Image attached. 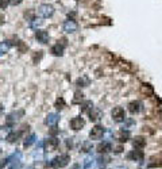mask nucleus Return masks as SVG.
<instances>
[{
	"label": "nucleus",
	"instance_id": "obj_1",
	"mask_svg": "<svg viewBox=\"0 0 162 169\" xmlns=\"http://www.w3.org/2000/svg\"><path fill=\"white\" fill-rule=\"evenodd\" d=\"M70 161V157H69L68 154H62V156H58V157H55L54 160L51 161V167L58 169V168H64L68 165V162Z\"/></svg>",
	"mask_w": 162,
	"mask_h": 169
},
{
	"label": "nucleus",
	"instance_id": "obj_2",
	"mask_svg": "<svg viewBox=\"0 0 162 169\" xmlns=\"http://www.w3.org/2000/svg\"><path fill=\"white\" fill-rule=\"evenodd\" d=\"M112 119L115 122H123L124 119H126V111L122 108V107H115V108L112 110Z\"/></svg>",
	"mask_w": 162,
	"mask_h": 169
},
{
	"label": "nucleus",
	"instance_id": "obj_3",
	"mask_svg": "<svg viewBox=\"0 0 162 169\" xmlns=\"http://www.w3.org/2000/svg\"><path fill=\"white\" fill-rule=\"evenodd\" d=\"M103 134H104V127L96 125L95 127H92L91 133H89V137H91V139H100L103 137Z\"/></svg>",
	"mask_w": 162,
	"mask_h": 169
},
{
	"label": "nucleus",
	"instance_id": "obj_4",
	"mask_svg": "<svg viewBox=\"0 0 162 169\" xmlns=\"http://www.w3.org/2000/svg\"><path fill=\"white\" fill-rule=\"evenodd\" d=\"M58 139L55 138H49L45 141V150L46 152H54L57 150V147H58Z\"/></svg>",
	"mask_w": 162,
	"mask_h": 169
},
{
	"label": "nucleus",
	"instance_id": "obj_5",
	"mask_svg": "<svg viewBox=\"0 0 162 169\" xmlns=\"http://www.w3.org/2000/svg\"><path fill=\"white\" fill-rule=\"evenodd\" d=\"M85 126V121L81 117H76L70 121V127L73 130H81Z\"/></svg>",
	"mask_w": 162,
	"mask_h": 169
},
{
	"label": "nucleus",
	"instance_id": "obj_6",
	"mask_svg": "<svg viewBox=\"0 0 162 169\" xmlns=\"http://www.w3.org/2000/svg\"><path fill=\"white\" fill-rule=\"evenodd\" d=\"M53 12H54V8H53L51 6H49V4H42V6L39 7V14L42 16H45V18L51 16Z\"/></svg>",
	"mask_w": 162,
	"mask_h": 169
},
{
	"label": "nucleus",
	"instance_id": "obj_7",
	"mask_svg": "<svg viewBox=\"0 0 162 169\" xmlns=\"http://www.w3.org/2000/svg\"><path fill=\"white\" fill-rule=\"evenodd\" d=\"M132 145H134L135 149L142 150L146 146V138L145 137H141V135H139V137H135V138H134V141H132Z\"/></svg>",
	"mask_w": 162,
	"mask_h": 169
},
{
	"label": "nucleus",
	"instance_id": "obj_8",
	"mask_svg": "<svg viewBox=\"0 0 162 169\" xmlns=\"http://www.w3.org/2000/svg\"><path fill=\"white\" fill-rule=\"evenodd\" d=\"M64 28L66 32H74L77 30V23L74 20H66V22L64 23Z\"/></svg>",
	"mask_w": 162,
	"mask_h": 169
},
{
	"label": "nucleus",
	"instance_id": "obj_9",
	"mask_svg": "<svg viewBox=\"0 0 162 169\" xmlns=\"http://www.w3.org/2000/svg\"><path fill=\"white\" fill-rule=\"evenodd\" d=\"M35 37H36V39L42 43H46L47 39H49V34H47V31H45V30H38Z\"/></svg>",
	"mask_w": 162,
	"mask_h": 169
},
{
	"label": "nucleus",
	"instance_id": "obj_10",
	"mask_svg": "<svg viewBox=\"0 0 162 169\" xmlns=\"http://www.w3.org/2000/svg\"><path fill=\"white\" fill-rule=\"evenodd\" d=\"M141 92L146 95V96H151V95L154 93V88L150 84H142L141 85Z\"/></svg>",
	"mask_w": 162,
	"mask_h": 169
},
{
	"label": "nucleus",
	"instance_id": "obj_11",
	"mask_svg": "<svg viewBox=\"0 0 162 169\" xmlns=\"http://www.w3.org/2000/svg\"><path fill=\"white\" fill-rule=\"evenodd\" d=\"M128 111L131 114H138L141 111V103L139 102H131V103H128Z\"/></svg>",
	"mask_w": 162,
	"mask_h": 169
},
{
	"label": "nucleus",
	"instance_id": "obj_12",
	"mask_svg": "<svg viewBox=\"0 0 162 169\" xmlns=\"http://www.w3.org/2000/svg\"><path fill=\"white\" fill-rule=\"evenodd\" d=\"M115 137H116L117 141H120V142H127V139L130 138V133L128 131H124V130H120Z\"/></svg>",
	"mask_w": 162,
	"mask_h": 169
},
{
	"label": "nucleus",
	"instance_id": "obj_13",
	"mask_svg": "<svg viewBox=\"0 0 162 169\" xmlns=\"http://www.w3.org/2000/svg\"><path fill=\"white\" fill-rule=\"evenodd\" d=\"M51 53L54 56H62V53H64V45H61L60 42L55 43L54 46L51 47Z\"/></svg>",
	"mask_w": 162,
	"mask_h": 169
},
{
	"label": "nucleus",
	"instance_id": "obj_14",
	"mask_svg": "<svg viewBox=\"0 0 162 169\" xmlns=\"http://www.w3.org/2000/svg\"><path fill=\"white\" fill-rule=\"evenodd\" d=\"M128 158L135 160V161H141V160L143 158V153H142V150H134L128 154Z\"/></svg>",
	"mask_w": 162,
	"mask_h": 169
},
{
	"label": "nucleus",
	"instance_id": "obj_15",
	"mask_svg": "<svg viewBox=\"0 0 162 169\" xmlns=\"http://www.w3.org/2000/svg\"><path fill=\"white\" fill-rule=\"evenodd\" d=\"M111 149L112 147H111V145H109L108 142H103V143H100V145L97 146V152H99V153H108Z\"/></svg>",
	"mask_w": 162,
	"mask_h": 169
},
{
	"label": "nucleus",
	"instance_id": "obj_16",
	"mask_svg": "<svg viewBox=\"0 0 162 169\" xmlns=\"http://www.w3.org/2000/svg\"><path fill=\"white\" fill-rule=\"evenodd\" d=\"M91 110H93V104H92V102H84L83 104H81V112H89Z\"/></svg>",
	"mask_w": 162,
	"mask_h": 169
},
{
	"label": "nucleus",
	"instance_id": "obj_17",
	"mask_svg": "<svg viewBox=\"0 0 162 169\" xmlns=\"http://www.w3.org/2000/svg\"><path fill=\"white\" fill-rule=\"evenodd\" d=\"M19 138H20V131H14V133H11V134L7 137V139H8L10 142H16Z\"/></svg>",
	"mask_w": 162,
	"mask_h": 169
},
{
	"label": "nucleus",
	"instance_id": "obj_18",
	"mask_svg": "<svg viewBox=\"0 0 162 169\" xmlns=\"http://www.w3.org/2000/svg\"><path fill=\"white\" fill-rule=\"evenodd\" d=\"M65 107V100H64V97H58L55 100V108L57 110H62Z\"/></svg>",
	"mask_w": 162,
	"mask_h": 169
},
{
	"label": "nucleus",
	"instance_id": "obj_19",
	"mask_svg": "<svg viewBox=\"0 0 162 169\" xmlns=\"http://www.w3.org/2000/svg\"><path fill=\"white\" fill-rule=\"evenodd\" d=\"M83 99H84V95H83V93H81V92H76V93H74V99H73V102H74V103H79L80 100H83Z\"/></svg>",
	"mask_w": 162,
	"mask_h": 169
},
{
	"label": "nucleus",
	"instance_id": "obj_20",
	"mask_svg": "<svg viewBox=\"0 0 162 169\" xmlns=\"http://www.w3.org/2000/svg\"><path fill=\"white\" fill-rule=\"evenodd\" d=\"M10 3V0H0V8H6Z\"/></svg>",
	"mask_w": 162,
	"mask_h": 169
},
{
	"label": "nucleus",
	"instance_id": "obj_21",
	"mask_svg": "<svg viewBox=\"0 0 162 169\" xmlns=\"http://www.w3.org/2000/svg\"><path fill=\"white\" fill-rule=\"evenodd\" d=\"M22 3V0H10V4L11 6H18V4Z\"/></svg>",
	"mask_w": 162,
	"mask_h": 169
},
{
	"label": "nucleus",
	"instance_id": "obj_22",
	"mask_svg": "<svg viewBox=\"0 0 162 169\" xmlns=\"http://www.w3.org/2000/svg\"><path fill=\"white\" fill-rule=\"evenodd\" d=\"M2 111H3V106L0 104V112H2Z\"/></svg>",
	"mask_w": 162,
	"mask_h": 169
}]
</instances>
